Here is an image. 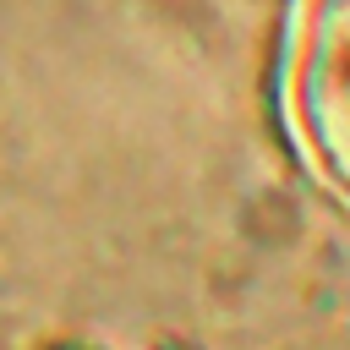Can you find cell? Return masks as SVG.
<instances>
[{"label":"cell","instance_id":"cell-1","mask_svg":"<svg viewBox=\"0 0 350 350\" xmlns=\"http://www.w3.org/2000/svg\"><path fill=\"white\" fill-rule=\"evenodd\" d=\"M323 137L339 148V159L350 164V55H339V66L323 82Z\"/></svg>","mask_w":350,"mask_h":350}]
</instances>
